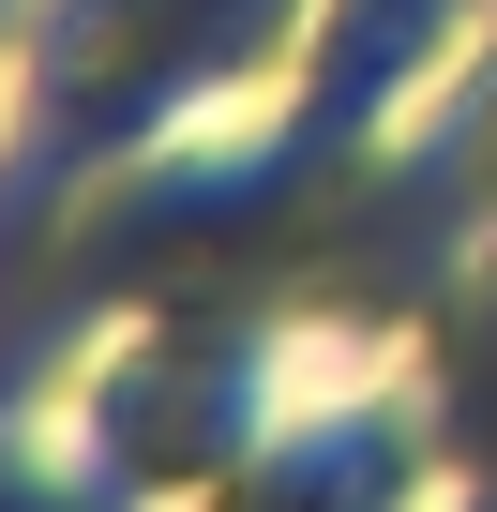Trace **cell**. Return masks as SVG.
<instances>
[{"label": "cell", "mask_w": 497, "mask_h": 512, "mask_svg": "<svg viewBox=\"0 0 497 512\" xmlns=\"http://www.w3.org/2000/svg\"><path fill=\"white\" fill-rule=\"evenodd\" d=\"M377 392H392V347H362V332H272L257 377H241V422H257L272 452H332Z\"/></svg>", "instance_id": "1"}, {"label": "cell", "mask_w": 497, "mask_h": 512, "mask_svg": "<svg viewBox=\"0 0 497 512\" xmlns=\"http://www.w3.org/2000/svg\"><path fill=\"white\" fill-rule=\"evenodd\" d=\"M287 76H211L196 106H166V136H151V166H181V181H241L272 136H287Z\"/></svg>", "instance_id": "2"}]
</instances>
